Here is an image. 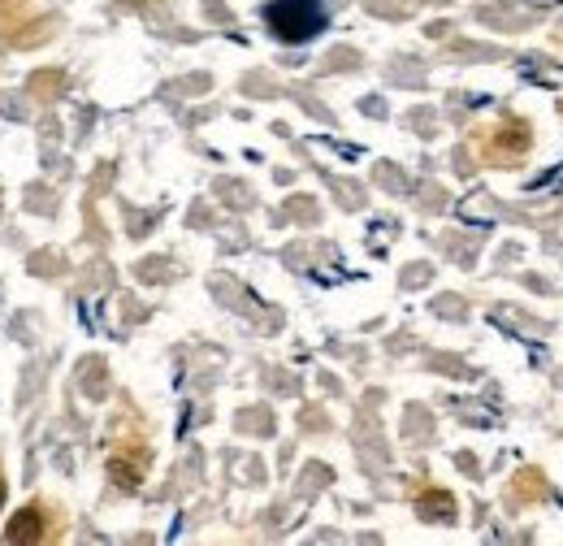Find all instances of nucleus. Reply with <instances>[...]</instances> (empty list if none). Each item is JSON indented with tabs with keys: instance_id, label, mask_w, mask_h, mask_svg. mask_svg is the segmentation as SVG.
<instances>
[{
	"instance_id": "nucleus-1",
	"label": "nucleus",
	"mask_w": 563,
	"mask_h": 546,
	"mask_svg": "<svg viewBox=\"0 0 563 546\" xmlns=\"http://www.w3.org/2000/svg\"><path fill=\"white\" fill-rule=\"evenodd\" d=\"M265 26L286 44H304L325 31V9L321 0H273L265 9Z\"/></svg>"
},
{
	"instance_id": "nucleus-2",
	"label": "nucleus",
	"mask_w": 563,
	"mask_h": 546,
	"mask_svg": "<svg viewBox=\"0 0 563 546\" xmlns=\"http://www.w3.org/2000/svg\"><path fill=\"white\" fill-rule=\"evenodd\" d=\"M44 538H48V516L39 503L13 512V520L5 525V542H44Z\"/></svg>"
},
{
	"instance_id": "nucleus-3",
	"label": "nucleus",
	"mask_w": 563,
	"mask_h": 546,
	"mask_svg": "<svg viewBox=\"0 0 563 546\" xmlns=\"http://www.w3.org/2000/svg\"><path fill=\"white\" fill-rule=\"evenodd\" d=\"M109 473L117 486H126V490H135L143 486V477H148V451L143 447H130V451H113V460H109Z\"/></svg>"
},
{
	"instance_id": "nucleus-4",
	"label": "nucleus",
	"mask_w": 563,
	"mask_h": 546,
	"mask_svg": "<svg viewBox=\"0 0 563 546\" xmlns=\"http://www.w3.org/2000/svg\"><path fill=\"white\" fill-rule=\"evenodd\" d=\"M494 152H499L503 161H520V156L529 152V122H520V117L503 122L499 135H494Z\"/></svg>"
},
{
	"instance_id": "nucleus-5",
	"label": "nucleus",
	"mask_w": 563,
	"mask_h": 546,
	"mask_svg": "<svg viewBox=\"0 0 563 546\" xmlns=\"http://www.w3.org/2000/svg\"><path fill=\"white\" fill-rule=\"evenodd\" d=\"M416 516L421 520H455V494L451 490H425L416 499Z\"/></svg>"
},
{
	"instance_id": "nucleus-6",
	"label": "nucleus",
	"mask_w": 563,
	"mask_h": 546,
	"mask_svg": "<svg viewBox=\"0 0 563 546\" xmlns=\"http://www.w3.org/2000/svg\"><path fill=\"white\" fill-rule=\"evenodd\" d=\"M0 503H5V477H0Z\"/></svg>"
}]
</instances>
